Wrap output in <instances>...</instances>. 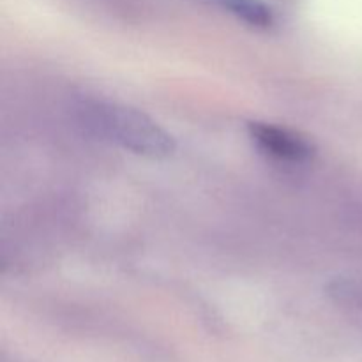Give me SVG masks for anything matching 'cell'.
<instances>
[{"instance_id": "obj_1", "label": "cell", "mask_w": 362, "mask_h": 362, "mask_svg": "<svg viewBox=\"0 0 362 362\" xmlns=\"http://www.w3.org/2000/svg\"><path fill=\"white\" fill-rule=\"evenodd\" d=\"M81 113L88 129L136 154L163 158L175 148L172 136L138 110L94 101L85 103Z\"/></svg>"}, {"instance_id": "obj_2", "label": "cell", "mask_w": 362, "mask_h": 362, "mask_svg": "<svg viewBox=\"0 0 362 362\" xmlns=\"http://www.w3.org/2000/svg\"><path fill=\"white\" fill-rule=\"evenodd\" d=\"M250 134L262 151L278 159L303 161L311 154V148L308 147L303 138L296 136L290 131L279 129V127L265 126V124H251Z\"/></svg>"}, {"instance_id": "obj_3", "label": "cell", "mask_w": 362, "mask_h": 362, "mask_svg": "<svg viewBox=\"0 0 362 362\" xmlns=\"http://www.w3.org/2000/svg\"><path fill=\"white\" fill-rule=\"evenodd\" d=\"M223 7L237 18L255 27H269L272 23V13L260 0H218Z\"/></svg>"}]
</instances>
